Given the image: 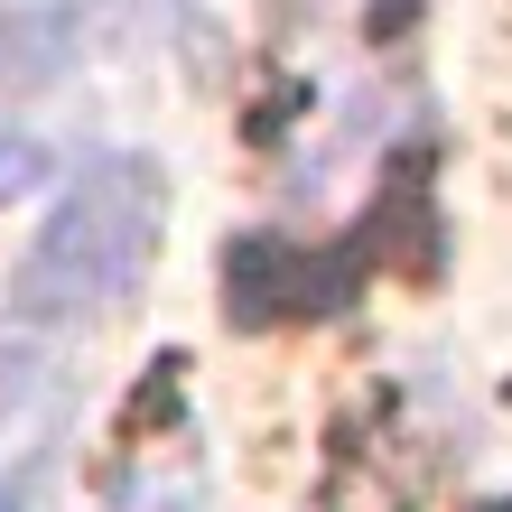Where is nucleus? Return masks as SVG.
Instances as JSON below:
<instances>
[{
	"instance_id": "nucleus-5",
	"label": "nucleus",
	"mask_w": 512,
	"mask_h": 512,
	"mask_svg": "<svg viewBox=\"0 0 512 512\" xmlns=\"http://www.w3.org/2000/svg\"><path fill=\"white\" fill-rule=\"evenodd\" d=\"M0 512H28V475H19V485H0Z\"/></svg>"
},
{
	"instance_id": "nucleus-3",
	"label": "nucleus",
	"mask_w": 512,
	"mask_h": 512,
	"mask_svg": "<svg viewBox=\"0 0 512 512\" xmlns=\"http://www.w3.org/2000/svg\"><path fill=\"white\" fill-rule=\"evenodd\" d=\"M38 373H47V326L10 308V317H0V419L38 401Z\"/></svg>"
},
{
	"instance_id": "nucleus-1",
	"label": "nucleus",
	"mask_w": 512,
	"mask_h": 512,
	"mask_svg": "<svg viewBox=\"0 0 512 512\" xmlns=\"http://www.w3.org/2000/svg\"><path fill=\"white\" fill-rule=\"evenodd\" d=\"M159 215H168L159 159L103 149V159L56 196V215L38 224V243H28L19 280H10V308L38 317V326L122 308V298L149 280V261H159Z\"/></svg>"
},
{
	"instance_id": "nucleus-4",
	"label": "nucleus",
	"mask_w": 512,
	"mask_h": 512,
	"mask_svg": "<svg viewBox=\"0 0 512 512\" xmlns=\"http://www.w3.org/2000/svg\"><path fill=\"white\" fill-rule=\"evenodd\" d=\"M122 512H196V494H187V485H140Z\"/></svg>"
},
{
	"instance_id": "nucleus-2",
	"label": "nucleus",
	"mask_w": 512,
	"mask_h": 512,
	"mask_svg": "<svg viewBox=\"0 0 512 512\" xmlns=\"http://www.w3.org/2000/svg\"><path fill=\"white\" fill-rule=\"evenodd\" d=\"M66 75V10H0V205L47 177V140L28 131V103Z\"/></svg>"
}]
</instances>
